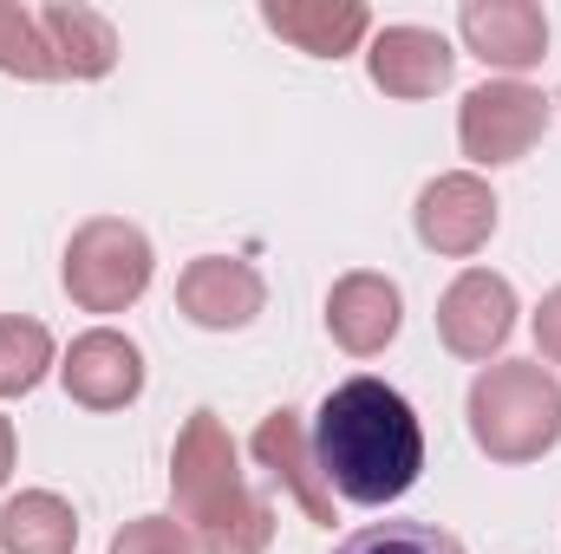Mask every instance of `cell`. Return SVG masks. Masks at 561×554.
<instances>
[{
    "mask_svg": "<svg viewBox=\"0 0 561 554\" xmlns=\"http://www.w3.org/2000/svg\"><path fill=\"white\" fill-rule=\"evenodd\" d=\"M39 33L53 46L59 79H105L118 66V33L92 7H66V0L59 7H39Z\"/></svg>",
    "mask_w": 561,
    "mask_h": 554,
    "instance_id": "cell-15",
    "label": "cell"
},
{
    "mask_svg": "<svg viewBox=\"0 0 561 554\" xmlns=\"http://www.w3.org/2000/svg\"><path fill=\"white\" fill-rule=\"evenodd\" d=\"M470 53L483 66H503V72H523V66H542L549 59V20L542 7L529 0H463L457 13Z\"/></svg>",
    "mask_w": 561,
    "mask_h": 554,
    "instance_id": "cell-10",
    "label": "cell"
},
{
    "mask_svg": "<svg viewBox=\"0 0 561 554\" xmlns=\"http://www.w3.org/2000/svg\"><path fill=\"white\" fill-rule=\"evenodd\" d=\"M437 333L457 359H490L503 353V339L516 333V293L510 280L490 268H463L437 300Z\"/></svg>",
    "mask_w": 561,
    "mask_h": 554,
    "instance_id": "cell-6",
    "label": "cell"
},
{
    "mask_svg": "<svg viewBox=\"0 0 561 554\" xmlns=\"http://www.w3.org/2000/svg\"><path fill=\"white\" fill-rule=\"evenodd\" d=\"M536 346H542L549 366H561V287L542 293V307H536Z\"/></svg>",
    "mask_w": 561,
    "mask_h": 554,
    "instance_id": "cell-21",
    "label": "cell"
},
{
    "mask_svg": "<svg viewBox=\"0 0 561 554\" xmlns=\"http://www.w3.org/2000/svg\"><path fill=\"white\" fill-rule=\"evenodd\" d=\"M53 366V333L39 320L7 313L0 320V399H26Z\"/></svg>",
    "mask_w": 561,
    "mask_h": 554,
    "instance_id": "cell-17",
    "label": "cell"
},
{
    "mask_svg": "<svg viewBox=\"0 0 561 554\" xmlns=\"http://www.w3.org/2000/svg\"><path fill=\"white\" fill-rule=\"evenodd\" d=\"M333 554H463L457 535L431 529V522H366L359 535H346Z\"/></svg>",
    "mask_w": 561,
    "mask_h": 554,
    "instance_id": "cell-19",
    "label": "cell"
},
{
    "mask_svg": "<svg viewBox=\"0 0 561 554\" xmlns=\"http://www.w3.org/2000/svg\"><path fill=\"white\" fill-rule=\"evenodd\" d=\"M549 131V99L523 79H490L463 99V118H457V138L470 163H516L529 157Z\"/></svg>",
    "mask_w": 561,
    "mask_h": 554,
    "instance_id": "cell-5",
    "label": "cell"
},
{
    "mask_svg": "<svg viewBox=\"0 0 561 554\" xmlns=\"http://www.w3.org/2000/svg\"><path fill=\"white\" fill-rule=\"evenodd\" d=\"M470 437L496 463H536L561 437V385L542 359H503L470 385Z\"/></svg>",
    "mask_w": 561,
    "mask_h": 554,
    "instance_id": "cell-3",
    "label": "cell"
},
{
    "mask_svg": "<svg viewBox=\"0 0 561 554\" xmlns=\"http://www.w3.org/2000/svg\"><path fill=\"white\" fill-rule=\"evenodd\" d=\"M144 287H150L144 229L118 222V216H99L66 242V293L85 313H125L131 300H144Z\"/></svg>",
    "mask_w": 561,
    "mask_h": 554,
    "instance_id": "cell-4",
    "label": "cell"
},
{
    "mask_svg": "<svg viewBox=\"0 0 561 554\" xmlns=\"http://www.w3.org/2000/svg\"><path fill=\"white\" fill-rule=\"evenodd\" d=\"M313 463L333 496L359 509L399 503L424 470V424L386 379H346L313 417Z\"/></svg>",
    "mask_w": 561,
    "mask_h": 554,
    "instance_id": "cell-1",
    "label": "cell"
},
{
    "mask_svg": "<svg viewBox=\"0 0 561 554\" xmlns=\"http://www.w3.org/2000/svg\"><path fill=\"white\" fill-rule=\"evenodd\" d=\"M170 496L176 522L203 554H268L275 542V509L268 496L249 489L236 463V437L216 412H190L170 450Z\"/></svg>",
    "mask_w": 561,
    "mask_h": 554,
    "instance_id": "cell-2",
    "label": "cell"
},
{
    "mask_svg": "<svg viewBox=\"0 0 561 554\" xmlns=\"http://www.w3.org/2000/svg\"><path fill=\"white\" fill-rule=\"evenodd\" d=\"M59 379H66V392H72L85 412H125L144 392V353L125 333L99 326V333H79V339H72Z\"/></svg>",
    "mask_w": 561,
    "mask_h": 554,
    "instance_id": "cell-8",
    "label": "cell"
},
{
    "mask_svg": "<svg viewBox=\"0 0 561 554\" xmlns=\"http://www.w3.org/2000/svg\"><path fill=\"white\" fill-rule=\"evenodd\" d=\"M0 72H13V79H59L53 46L39 33V7L0 0Z\"/></svg>",
    "mask_w": 561,
    "mask_h": 554,
    "instance_id": "cell-18",
    "label": "cell"
},
{
    "mask_svg": "<svg viewBox=\"0 0 561 554\" xmlns=\"http://www.w3.org/2000/svg\"><path fill=\"white\" fill-rule=\"evenodd\" d=\"M366 66H373V85H379L386 99H431V92L450 85L457 53H450L437 33H424V26H386V33L373 39Z\"/></svg>",
    "mask_w": 561,
    "mask_h": 554,
    "instance_id": "cell-13",
    "label": "cell"
},
{
    "mask_svg": "<svg viewBox=\"0 0 561 554\" xmlns=\"http://www.w3.org/2000/svg\"><path fill=\"white\" fill-rule=\"evenodd\" d=\"M112 554H203L176 516H138L112 535Z\"/></svg>",
    "mask_w": 561,
    "mask_h": 554,
    "instance_id": "cell-20",
    "label": "cell"
},
{
    "mask_svg": "<svg viewBox=\"0 0 561 554\" xmlns=\"http://www.w3.org/2000/svg\"><path fill=\"white\" fill-rule=\"evenodd\" d=\"M262 20H268V33H280L287 46H300L313 59H340L373 33V13L359 0H268Z\"/></svg>",
    "mask_w": 561,
    "mask_h": 554,
    "instance_id": "cell-14",
    "label": "cell"
},
{
    "mask_svg": "<svg viewBox=\"0 0 561 554\" xmlns=\"http://www.w3.org/2000/svg\"><path fill=\"white\" fill-rule=\"evenodd\" d=\"M496 235V196H490V183L483 176H470V170H450V176H437V183H424L419 196V242L431 255H477L483 242Z\"/></svg>",
    "mask_w": 561,
    "mask_h": 554,
    "instance_id": "cell-7",
    "label": "cell"
},
{
    "mask_svg": "<svg viewBox=\"0 0 561 554\" xmlns=\"http://www.w3.org/2000/svg\"><path fill=\"white\" fill-rule=\"evenodd\" d=\"M262 300H268L262 275H255L249 262H236V255H203V262H190L183 280H176L183 320H196V326H209V333L249 326V320L262 313Z\"/></svg>",
    "mask_w": 561,
    "mask_h": 554,
    "instance_id": "cell-9",
    "label": "cell"
},
{
    "mask_svg": "<svg viewBox=\"0 0 561 554\" xmlns=\"http://www.w3.org/2000/svg\"><path fill=\"white\" fill-rule=\"evenodd\" d=\"M7 470H13V424L0 417V483H7Z\"/></svg>",
    "mask_w": 561,
    "mask_h": 554,
    "instance_id": "cell-22",
    "label": "cell"
},
{
    "mask_svg": "<svg viewBox=\"0 0 561 554\" xmlns=\"http://www.w3.org/2000/svg\"><path fill=\"white\" fill-rule=\"evenodd\" d=\"M255 457H262V470L275 476L280 489L307 509L313 529H333V489H327V476H320V463H313V437H307L300 412H268L262 417Z\"/></svg>",
    "mask_w": 561,
    "mask_h": 554,
    "instance_id": "cell-12",
    "label": "cell"
},
{
    "mask_svg": "<svg viewBox=\"0 0 561 554\" xmlns=\"http://www.w3.org/2000/svg\"><path fill=\"white\" fill-rule=\"evenodd\" d=\"M399 320H405V300L386 275H346L333 280L327 293V333L353 353V359H373L399 339Z\"/></svg>",
    "mask_w": 561,
    "mask_h": 554,
    "instance_id": "cell-11",
    "label": "cell"
},
{
    "mask_svg": "<svg viewBox=\"0 0 561 554\" xmlns=\"http://www.w3.org/2000/svg\"><path fill=\"white\" fill-rule=\"evenodd\" d=\"M0 549L7 554H72L79 549V516L53 489H26L0 509Z\"/></svg>",
    "mask_w": 561,
    "mask_h": 554,
    "instance_id": "cell-16",
    "label": "cell"
}]
</instances>
